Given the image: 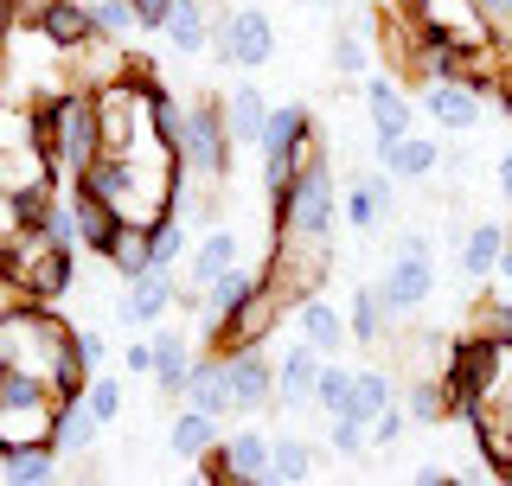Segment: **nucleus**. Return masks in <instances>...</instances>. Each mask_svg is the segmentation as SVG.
Listing matches in <instances>:
<instances>
[{
  "label": "nucleus",
  "mask_w": 512,
  "mask_h": 486,
  "mask_svg": "<svg viewBox=\"0 0 512 486\" xmlns=\"http://www.w3.org/2000/svg\"><path fill=\"white\" fill-rule=\"evenodd\" d=\"M32 148L52 160L58 180H77L96 154H103V116H96V90H39L32 96Z\"/></svg>",
  "instance_id": "nucleus-1"
},
{
  "label": "nucleus",
  "mask_w": 512,
  "mask_h": 486,
  "mask_svg": "<svg viewBox=\"0 0 512 486\" xmlns=\"http://www.w3.org/2000/svg\"><path fill=\"white\" fill-rule=\"evenodd\" d=\"M64 339H71V327L52 314V301H7L0 307V365L13 371H39L45 384H52V365L64 352Z\"/></svg>",
  "instance_id": "nucleus-2"
},
{
  "label": "nucleus",
  "mask_w": 512,
  "mask_h": 486,
  "mask_svg": "<svg viewBox=\"0 0 512 486\" xmlns=\"http://www.w3.org/2000/svg\"><path fill=\"white\" fill-rule=\"evenodd\" d=\"M506 339L493 333H468V339H448V365H442V391H448V410L468 423V416L487 403L493 391L506 384Z\"/></svg>",
  "instance_id": "nucleus-3"
},
{
  "label": "nucleus",
  "mask_w": 512,
  "mask_h": 486,
  "mask_svg": "<svg viewBox=\"0 0 512 486\" xmlns=\"http://www.w3.org/2000/svg\"><path fill=\"white\" fill-rule=\"evenodd\" d=\"M231 154H237V135H231V122H224V103H218V96L186 103L180 167L199 173V180H231Z\"/></svg>",
  "instance_id": "nucleus-4"
},
{
  "label": "nucleus",
  "mask_w": 512,
  "mask_h": 486,
  "mask_svg": "<svg viewBox=\"0 0 512 486\" xmlns=\"http://www.w3.org/2000/svg\"><path fill=\"white\" fill-rule=\"evenodd\" d=\"M333 224H340V186H333V160L308 148L295 173V205H288V224L276 231H301V237H333Z\"/></svg>",
  "instance_id": "nucleus-5"
},
{
  "label": "nucleus",
  "mask_w": 512,
  "mask_h": 486,
  "mask_svg": "<svg viewBox=\"0 0 512 486\" xmlns=\"http://www.w3.org/2000/svg\"><path fill=\"white\" fill-rule=\"evenodd\" d=\"M436 295V256H429V237H404L391 256V269L378 275V301L391 320H410L416 307Z\"/></svg>",
  "instance_id": "nucleus-6"
},
{
  "label": "nucleus",
  "mask_w": 512,
  "mask_h": 486,
  "mask_svg": "<svg viewBox=\"0 0 512 486\" xmlns=\"http://www.w3.org/2000/svg\"><path fill=\"white\" fill-rule=\"evenodd\" d=\"M212 58L231 64V71H263V64L276 58V26H269V13H263V7H231V13H218Z\"/></svg>",
  "instance_id": "nucleus-7"
},
{
  "label": "nucleus",
  "mask_w": 512,
  "mask_h": 486,
  "mask_svg": "<svg viewBox=\"0 0 512 486\" xmlns=\"http://www.w3.org/2000/svg\"><path fill=\"white\" fill-rule=\"evenodd\" d=\"M269 448H276V435H263V429H237V435H224L212 455L199 461V474H205V480H231V486L269 480Z\"/></svg>",
  "instance_id": "nucleus-8"
},
{
  "label": "nucleus",
  "mask_w": 512,
  "mask_h": 486,
  "mask_svg": "<svg viewBox=\"0 0 512 486\" xmlns=\"http://www.w3.org/2000/svg\"><path fill=\"white\" fill-rule=\"evenodd\" d=\"M218 359H224V378H231L237 416H256V410L276 403V365L263 359V346H231V352H218Z\"/></svg>",
  "instance_id": "nucleus-9"
},
{
  "label": "nucleus",
  "mask_w": 512,
  "mask_h": 486,
  "mask_svg": "<svg viewBox=\"0 0 512 486\" xmlns=\"http://www.w3.org/2000/svg\"><path fill=\"white\" fill-rule=\"evenodd\" d=\"M26 32H39V45H52V52L71 58V52H84L96 39V13H90V0H52Z\"/></svg>",
  "instance_id": "nucleus-10"
},
{
  "label": "nucleus",
  "mask_w": 512,
  "mask_h": 486,
  "mask_svg": "<svg viewBox=\"0 0 512 486\" xmlns=\"http://www.w3.org/2000/svg\"><path fill=\"white\" fill-rule=\"evenodd\" d=\"M173 295H180V282H173L167 269H148V275H135L128 282V295H122V327H135V333H148L167 320V307Z\"/></svg>",
  "instance_id": "nucleus-11"
},
{
  "label": "nucleus",
  "mask_w": 512,
  "mask_h": 486,
  "mask_svg": "<svg viewBox=\"0 0 512 486\" xmlns=\"http://www.w3.org/2000/svg\"><path fill=\"white\" fill-rule=\"evenodd\" d=\"M295 333L308 339L314 352H327V359L352 346V327H346V314H340V307H333L327 295H301V301H295Z\"/></svg>",
  "instance_id": "nucleus-12"
},
{
  "label": "nucleus",
  "mask_w": 512,
  "mask_h": 486,
  "mask_svg": "<svg viewBox=\"0 0 512 486\" xmlns=\"http://www.w3.org/2000/svg\"><path fill=\"white\" fill-rule=\"evenodd\" d=\"M506 224H493V218H480L468 237H455V269H461V282H487V275H500V256H506Z\"/></svg>",
  "instance_id": "nucleus-13"
},
{
  "label": "nucleus",
  "mask_w": 512,
  "mask_h": 486,
  "mask_svg": "<svg viewBox=\"0 0 512 486\" xmlns=\"http://www.w3.org/2000/svg\"><path fill=\"white\" fill-rule=\"evenodd\" d=\"M320 365H327V352H314L308 339H295V346L282 352V365H276V403H282V410H301V403H314Z\"/></svg>",
  "instance_id": "nucleus-14"
},
{
  "label": "nucleus",
  "mask_w": 512,
  "mask_h": 486,
  "mask_svg": "<svg viewBox=\"0 0 512 486\" xmlns=\"http://www.w3.org/2000/svg\"><path fill=\"white\" fill-rule=\"evenodd\" d=\"M378 167L391 173L397 186L404 180H429L442 167V141L436 135H397V141H378Z\"/></svg>",
  "instance_id": "nucleus-15"
},
{
  "label": "nucleus",
  "mask_w": 512,
  "mask_h": 486,
  "mask_svg": "<svg viewBox=\"0 0 512 486\" xmlns=\"http://www.w3.org/2000/svg\"><path fill=\"white\" fill-rule=\"evenodd\" d=\"M480 103H487V96H480L474 84H461V77H442V84H429V96H423V109L448 128V135L474 128L480 122Z\"/></svg>",
  "instance_id": "nucleus-16"
},
{
  "label": "nucleus",
  "mask_w": 512,
  "mask_h": 486,
  "mask_svg": "<svg viewBox=\"0 0 512 486\" xmlns=\"http://www.w3.org/2000/svg\"><path fill=\"white\" fill-rule=\"evenodd\" d=\"M192 339L173 333V327H154V397H180L186 378H192Z\"/></svg>",
  "instance_id": "nucleus-17"
},
{
  "label": "nucleus",
  "mask_w": 512,
  "mask_h": 486,
  "mask_svg": "<svg viewBox=\"0 0 512 486\" xmlns=\"http://www.w3.org/2000/svg\"><path fill=\"white\" fill-rule=\"evenodd\" d=\"M71 212H77V231H84V250L90 256H109V243H116V231H122V212L109 199H96L90 186H71Z\"/></svg>",
  "instance_id": "nucleus-18"
},
{
  "label": "nucleus",
  "mask_w": 512,
  "mask_h": 486,
  "mask_svg": "<svg viewBox=\"0 0 512 486\" xmlns=\"http://www.w3.org/2000/svg\"><path fill=\"white\" fill-rule=\"evenodd\" d=\"M365 116H372V148L378 141H397V135H410V96L391 77H372L365 84Z\"/></svg>",
  "instance_id": "nucleus-19"
},
{
  "label": "nucleus",
  "mask_w": 512,
  "mask_h": 486,
  "mask_svg": "<svg viewBox=\"0 0 512 486\" xmlns=\"http://www.w3.org/2000/svg\"><path fill=\"white\" fill-rule=\"evenodd\" d=\"M186 410H205V416H237V403H231V378H224V359H199L192 365V378H186V391H180Z\"/></svg>",
  "instance_id": "nucleus-20"
},
{
  "label": "nucleus",
  "mask_w": 512,
  "mask_h": 486,
  "mask_svg": "<svg viewBox=\"0 0 512 486\" xmlns=\"http://www.w3.org/2000/svg\"><path fill=\"white\" fill-rule=\"evenodd\" d=\"M391 192H397V180L384 167L372 173V180H352L346 199H340V218L352 224V231H372V224L384 218V205H391Z\"/></svg>",
  "instance_id": "nucleus-21"
},
{
  "label": "nucleus",
  "mask_w": 512,
  "mask_h": 486,
  "mask_svg": "<svg viewBox=\"0 0 512 486\" xmlns=\"http://www.w3.org/2000/svg\"><path fill=\"white\" fill-rule=\"evenodd\" d=\"M224 122H231L237 148H263V128H269V103L256 84H231V96H224Z\"/></svg>",
  "instance_id": "nucleus-22"
},
{
  "label": "nucleus",
  "mask_w": 512,
  "mask_h": 486,
  "mask_svg": "<svg viewBox=\"0 0 512 486\" xmlns=\"http://www.w3.org/2000/svg\"><path fill=\"white\" fill-rule=\"evenodd\" d=\"M160 32H167V45H173L180 58H205V45H212L218 20L205 13V0H180V7H173V20L160 26Z\"/></svg>",
  "instance_id": "nucleus-23"
},
{
  "label": "nucleus",
  "mask_w": 512,
  "mask_h": 486,
  "mask_svg": "<svg viewBox=\"0 0 512 486\" xmlns=\"http://www.w3.org/2000/svg\"><path fill=\"white\" fill-rule=\"evenodd\" d=\"M218 442H224V435H218V416H205V410H180V416H173V429H167V448L180 461H192V467L212 455Z\"/></svg>",
  "instance_id": "nucleus-24"
},
{
  "label": "nucleus",
  "mask_w": 512,
  "mask_h": 486,
  "mask_svg": "<svg viewBox=\"0 0 512 486\" xmlns=\"http://www.w3.org/2000/svg\"><path fill=\"white\" fill-rule=\"evenodd\" d=\"M224 269H237V231H205L199 243H192V263H186V275H192V288H212Z\"/></svg>",
  "instance_id": "nucleus-25"
},
{
  "label": "nucleus",
  "mask_w": 512,
  "mask_h": 486,
  "mask_svg": "<svg viewBox=\"0 0 512 486\" xmlns=\"http://www.w3.org/2000/svg\"><path fill=\"white\" fill-rule=\"evenodd\" d=\"M103 263L116 269L122 282L148 275V269H154V237H148V224H135V218H128L122 231H116V243H109V256H103Z\"/></svg>",
  "instance_id": "nucleus-26"
},
{
  "label": "nucleus",
  "mask_w": 512,
  "mask_h": 486,
  "mask_svg": "<svg viewBox=\"0 0 512 486\" xmlns=\"http://www.w3.org/2000/svg\"><path fill=\"white\" fill-rule=\"evenodd\" d=\"M256 288H263V275H250L244 263H237V269H224L218 282L205 288V314H212V327H224V320H231L237 307H244V301L256 295Z\"/></svg>",
  "instance_id": "nucleus-27"
},
{
  "label": "nucleus",
  "mask_w": 512,
  "mask_h": 486,
  "mask_svg": "<svg viewBox=\"0 0 512 486\" xmlns=\"http://www.w3.org/2000/svg\"><path fill=\"white\" fill-rule=\"evenodd\" d=\"M96 416H90V403L77 397V403H58V423H52V442H58V455H84V448L96 442Z\"/></svg>",
  "instance_id": "nucleus-28"
},
{
  "label": "nucleus",
  "mask_w": 512,
  "mask_h": 486,
  "mask_svg": "<svg viewBox=\"0 0 512 486\" xmlns=\"http://www.w3.org/2000/svg\"><path fill=\"white\" fill-rule=\"evenodd\" d=\"M391 403H397V391H391V378H384V371H352V403H346V416L378 423Z\"/></svg>",
  "instance_id": "nucleus-29"
},
{
  "label": "nucleus",
  "mask_w": 512,
  "mask_h": 486,
  "mask_svg": "<svg viewBox=\"0 0 512 486\" xmlns=\"http://www.w3.org/2000/svg\"><path fill=\"white\" fill-rule=\"evenodd\" d=\"M346 327L359 346H378L384 327H391V314H384V301H378V282L372 288H352V307H346Z\"/></svg>",
  "instance_id": "nucleus-30"
},
{
  "label": "nucleus",
  "mask_w": 512,
  "mask_h": 486,
  "mask_svg": "<svg viewBox=\"0 0 512 486\" xmlns=\"http://www.w3.org/2000/svg\"><path fill=\"white\" fill-rule=\"evenodd\" d=\"M7 480H52L58 474V442H20L7 461H0Z\"/></svg>",
  "instance_id": "nucleus-31"
},
{
  "label": "nucleus",
  "mask_w": 512,
  "mask_h": 486,
  "mask_svg": "<svg viewBox=\"0 0 512 486\" xmlns=\"http://www.w3.org/2000/svg\"><path fill=\"white\" fill-rule=\"evenodd\" d=\"M314 474V448L301 442V435H276V448H269V480H308Z\"/></svg>",
  "instance_id": "nucleus-32"
},
{
  "label": "nucleus",
  "mask_w": 512,
  "mask_h": 486,
  "mask_svg": "<svg viewBox=\"0 0 512 486\" xmlns=\"http://www.w3.org/2000/svg\"><path fill=\"white\" fill-rule=\"evenodd\" d=\"M404 416L410 423H448V391H442V378H416L410 391H404Z\"/></svg>",
  "instance_id": "nucleus-33"
},
{
  "label": "nucleus",
  "mask_w": 512,
  "mask_h": 486,
  "mask_svg": "<svg viewBox=\"0 0 512 486\" xmlns=\"http://www.w3.org/2000/svg\"><path fill=\"white\" fill-rule=\"evenodd\" d=\"M314 403L327 410V423H333V416H346V403H352V371L327 359V365H320V384H314Z\"/></svg>",
  "instance_id": "nucleus-34"
},
{
  "label": "nucleus",
  "mask_w": 512,
  "mask_h": 486,
  "mask_svg": "<svg viewBox=\"0 0 512 486\" xmlns=\"http://www.w3.org/2000/svg\"><path fill=\"white\" fill-rule=\"evenodd\" d=\"M327 448H333L340 461L365 455V448H372V423H359V416H333V429H327Z\"/></svg>",
  "instance_id": "nucleus-35"
},
{
  "label": "nucleus",
  "mask_w": 512,
  "mask_h": 486,
  "mask_svg": "<svg viewBox=\"0 0 512 486\" xmlns=\"http://www.w3.org/2000/svg\"><path fill=\"white\" fill-rule=\"evenodd\" d=\"M90 13H96V32H109V39H128L141 26L135 0H90Z\"/></svg>",
  "instance_id": "nucleus-36"
},
{
  "label": "nucleus",
  "mask_w": 512,
  "mask_h": 486,
  "mask_svg": "<svg viewBox=\"0 0 512 486\" xmlns=\"http://www.w3.org/2000/svg\"><path fill=\"white\" fill-rule=\"evenodd\" d=\"M468 13L487 26V39L506 52V45H512V0H468Z\"/></svg>",
  "instance_id": "nucleus-37"
},
{
  "label": "nucleus",
  "mask_w": 512,
  "mask_h": 486,
  "mask_svg": "<svg viewBox=\"0 0 512 486\" xmlns=\"http://www.w3.org/2000/svg\"><path fill=\"white\" fill-rule=\"evenodd\" d=\"M148 237H154V269H173V263L186 256V231L173 224V212H167V218H154V224H148Z\"/></svg>",
  "instance_id": "nucleus-38"
},
{
  "label": "nucleus",
  "mask_w": 512,
  "mask_h": 486,
  "mask_svg": "<svg viewBox=\"0 0 512 486\" xmlns=\"http://www.w3.org/2000/svg\"><path fill=\"white\" fill-rule=\"evenodd\" d=\"M39 237H52L58 250H84V231H77V212H71V199H58L52 212H45V224H39Z\"/></svg>",
  "instance_id": "nucleus-39"
},
{
  "label": "nucleus",
  "mask_w": 512,
  "mask_h": 486,
  "mask_svg": "<svg viewBox=\"0 0 512 486\" xmlns=\"http://www.w3.org/2000/svg\"><path fill=\"white\" fill-rule=\"evenodd\" d=\"M84 403H90V416H96V423H116V416H122V378H90V391H84Z\"/></svg>",
  "instance_id": "nucleus-40"
},
{
  "label": "nucleus",
  "mask_w": 512,
  "mask_h": 486,
  "mask_svg": "<svg viewBox=\"0 0 512 486\" xmlns=\"http://www.w3.org/2000/svg\"><path fill=\"white\" fill-rule=\"evenodd\" d=\"M333 71H340V77H359V71H365L359 26H333Z\"/></svg>",
  "instance_id": "nucleus-41"
},
{
  "label": "nucleus",
  "mask_w": 512,
  "mask_h": 486,
  "mask_svg": "<svg viewBox=\"0 0 512 486\" xmlns=\"http://www.w3.org/2000/svg\"><path fill=\"white\" fill-rule=\"evenodd\" d=\"M404 423H410L404 403H391V410H384L378 423H372V448H397V442H404Z\"/></svg>",
  "instance_id": "nucleus-42"
},
{
  "label": "nucleus",
  "mask_w": 512,
  "mask_h": 486,
  "mask_svg": "<svg viewBox=\"0 0 512 486\" xmlns=\"http://www.w3.org/2000/svg\"><path fill=\"white\" fill-rule=\"evenodd\" d=\"M122 371H128V378H154V339H128V346H122Z\"/></svg>",
  "instance_id": "nucleus-43"
},
{
  "label": "nucleus",
  "mask_w": 512,
  "mask_h": 486,
  "mask_svg": "<svg viewBox=\"0 0 512 486\" xmlns=\"http://www.w3.org/2000/svg\"><path fill=\"white\" fill-rule=\"evenodd\" d=\"M173 7H180V0H135V13H141V32H160L173 20Z\"/></svg>",
  "instance_id": "nucleus-44"
},
{
  "label": "nucleus",
  "mask_w": 512,
  "mask_h": 486,
  "mask_svg": "<svg viewBox=\"0 0 512 486\" xmlns=\"http://www.w3.org/2000/svg\"><path fill=\"white\" fill-rule=\"evenodd\" d=\"M493 186H500V199L512 205V154H500V167H493Z\"/></svg>",
  "instance_id": "nucleus-45"
},
{
  "label": "nucleus",
  "mask_w": 512,
  "mask_h": 486,
  "mask_svg": "<svg viewBox=\"0 0 512 486\" xmlns=\"http://www.w3.org/2000/svg\"><path fill=\"white\" fill-rule=\"evenodd\" d=\"M416 480H423V486H442V480H455V474H448L442 461H429V467H416Z\"/></svg>",
  "instance_id": "nucleus-46"
},
{
  "label": "nucleus",
  "mask_w": 512,
  "mask_h": 486,
  "mask_svg": "<svg viewBox=\"0 0 512 486\" xmlns=\"http://www.w3.org/2000/svg\"><path fill=\"white\" fill-rule=\"evenodd\" d=\"M500 288L512 295V237H506V256H500Z\"/></svg>",
  "instance_id": "nucleus-47"
},
{
  "label": "nucleus",
  "mask_w": 512,
  "mask_h": 486,
  "mask_svg": "<svg viewBox=\"0 0 512 486\" xmlns=\"http://www.w3.org/2000/svg\"><path fill=\"white\" fill-rule=\"evenodd\" d=\"M493 397H500V410H506V423H512V391L500 384V391H493Z\"/></svg>",
  "instance_id": "nucleus-48"
},
{
  "label": "nucleus",
  "mask_w": 512,
  "mask_h": 486,
  "mask_svg": "<svg viewBox=\"0 0 512 486\" xmlns=\"http://www.w3.org/2000/svg\"><path fill=\"white\" fill-rule=\"evenodd\" d=\"M506 84H512V45H506Z\"/></svg>",
  "instance_id": "nucleus-49"
},
{
  "label": "nucleus",
  "mask_w": 512,
  "mask_h": 486,
  "mask_svg": "<svg viewBox=\"0 0 512 486\" xmlns=\"http://www.w3.org/2000/svg\"><path fill=\"white\" fill-rule=\"evenodd\" d=\"M301 7H333V0H301Z\"/></svg>",
  "instance_id": "nucleus-50"
}]
</instances>
